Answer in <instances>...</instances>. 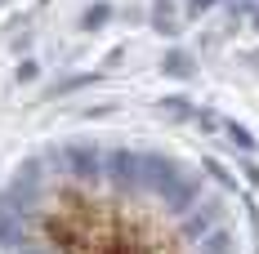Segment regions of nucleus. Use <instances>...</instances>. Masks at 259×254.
Listing matches in <instances>:
<instances>
[{
	"instance_id": "obj_2",
	"label": "nucleus",
	"mask_w": 259,
	"mask_h": 254,
	"mask_svg": "<svg viewBox=\"0 0 259 254\" xmlns=\"http://www.w3.org/2000/svg\"><path fill=\"white\" fill-rule=\"evenodd\" d=\"M0 5H5V0H0Z\"/></svg>"
},
{
	"instance_id": "obj_1",
	"label": "nucleus",
	"mask_w": 259,
	"mask_h": 254,
	"mask_svg": "<svg viewBox=\"0 0 259 254\" xmlns=\"http://www.w3.org/2000/svg\"><path fill=\"white\" fill-rule=\"evenodd\" d=\"M0 254H233L206 178L175 156L63 143L0 187Z\"/></svg>"
}]
</instances>
